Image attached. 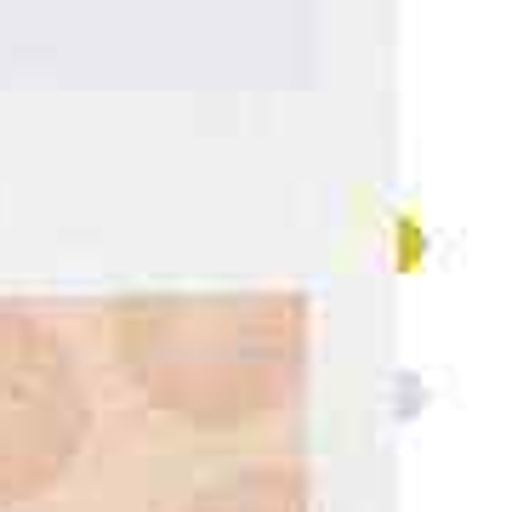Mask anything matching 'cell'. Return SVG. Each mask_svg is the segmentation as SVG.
<instances>
[{
	"label": "cell",
	"mask_w": 512,
	"mask_h": 512,
	"mask_svg": "<svg viewBox=\"0 0 512 512\" xmlns=\"http://www.w3.org/2000/svg\"><path fill=\"white\" fill-rule=\"evenodd\" d=\"M114 365L160 416L239 433L296 399L308 365L302 291H154L109 313Z\"/></svg>",
	"instance_id": "obj_1"
},
{
	"label": "cell",
	"mask_w": 512,
	"mask_h": 512,
	"mask_svg": "<svg viewBox=\"0 0 512 512\" xmlns=\"http://www.w3.org/2000/svg\"><path fill=\"white\" fill-rule=\"evenodd\" d=\"M92 439V387L69 336L0 302V507L52 495Z\"/></svg>",
	"instance_id": "obj_2"
},
{
	"label": "cell",
	"mask_w": 512,
	"mask_h": 512,
	"mask_svg": "<svg viewBox=\"0 0 512 512\" xmlns=\"http://www.w3.org/2000/svg\"><path fill=\"white\" fill-rule=\"evenodd\" d=\"M177 512H308V478L296 461H251L211 478Z\"/></svg>",
	"instance_id": "obj_3"
}]
</instances>
